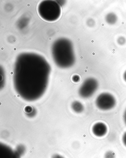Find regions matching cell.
<instances>
[{"label":"cell","mask_w":126,"mask_h":158,"mask_svg":"<svg viewBox=\"0 0 126 158\" xmlns=\"http://www.w3.org/2000/svg\"><path fill=\"white\" fill-rule=\"evenodd\" d=\"M123 77L124 80L126 82V71H125L124 73Z\"/></svg>","instance_id":"obj_12"},{"label":"cell","mask_w":126,"mask_h":158,"mask_svg":"<svg viewBox=\"0 0 126 158\" xmlns=\"http://www.w3.org/2000/svg\"><path fill=\"white\" fill-rule=\"evenodd\" d=\"M123 143L124 145L126 147V132L124 134L123 137Z\"/></svg>","instance_id":"obj_10"},{"label":"cell","mask_w":126,"mask_h":158,"mask_svg":"<svg viewBox=\"0 0 126 158\" xmlns=\"http://www.w3.org/2000/svg\"><path fill=\"white\" fill-rule=\"evenodd\" d=\"M116 101L114 97L108 93H103L99 95L96 100V104L101 110H109L115 106Z\"/></svg>","instance_id":"obj_2"},{"label":"cell","mask_w":126,"mask_h":158,"mask_svg":"<svg viewBox=\"0 0 126 158\" xmlns=\"http://www.w3.org/2000/svg\"><path fill=\"white\" fill-rule=\"evenodd\" d=\"M124 121H125V123L126 124V110L125 112V113L124 117Z\"/></svg>","instance_id":"obj_13"},{"label":"cell","mask_w":126,"mask_h":158,"mask_svg":"<svg viewBox=\"0 0 126 158\" xmlns=\"http://www.w3.org/2000/svg\"><path fill=\"white\" fill-rule=\"evenodd\" d=\"M99 83L95 79L88 78L84 81L78 91L79 94L83 98H88L94 94L98 89Z\"/></svg>","instance_id":"obj_1"},{"label":"cell","mask_w":126,"mask_h":158,"mask_svg":"<svg viewBox=\"0 0 126 158\" xmlns=\"http://www.w3.org/2000/svg\"><path fill=\"white\" fill-rule=\"evenodd\" d=\"M108 131L107 126L102 122L96 123L92 127V131L94 135L99 137L104 136Z\"/></svg>","instance_id":"obj_3"},{"label":"cell","mask_w":126,"mask_h":158,"mask_svg":"<svg viewBox=\"0 0 126 158\" xmlns=\"http://www.w3.org/2000/svg\"><path fill=\"white\" fill-rule=\"evenodd\" d=\"M117 43L120 45H123L125 44L126 42V39L125 37L123 36L120 37L117 39Z\"/></svg>","instance_id":"obj_8"},{"label":"cell","mask_w":126,"mask_h":158,"mask_svg":"<svg viewBox=\"0 0 126 158\" xmlns=\"http://www.w3.org/2000/svg\"><path fill=\"white\" fill-rule=\"evenodd\" d=\"M71 108L73 111L77 113H80L83 111L84 107L83 105L78 101H74L71 105Z\"/></svg>","instance_id":"obj_4"},{"label":"cell","mask_w":126,"mask_h":158,"mask_svg":"<svg viewBox=\"0 0 126 158\" xmlns=\"http://www.w3.org/2000/svg\"><path fill=\"white\" fill-rule=\"evenodd\" d=\"M104 158H116V156L113 152L109 151L105 153Z\"/></svg>","instance_id":"obj_6"},{"label":"cell","mask_w":126,"mask_h":158,"mask_svg":"<svg viewBox=\"0 0 126 158\" xmlns=\"http://www.w3.org/2000/svg\"><path fill=\"white\" fill-rule=\"evenodd\" d=\"M75 77L76 78H74L75 79L74 80L75 82H78V81H79V77L78 76H76V77Z\"/></svg>","instance_id":"obj_11"},{"label":"cell","mask_w":126,"mask_h":158,"mask_svg":"<svg viewBox=\"0 0 126 158\" xmlns=\"http://www.w3.org/2000/svg\"><path fill=\"white\" fill-rule=\"evenodd\" d=\"M88 23L89 24L88 25L90 27H93L95 25V22L93 19H90L88 21Z\"/></svg>","instance_id":"obj_9"},{"label":"cell","mask_w":126,"mask_h":158,"mask_svg":"<svg viewBox=\"0 0 126 158\" xmlns=\"http://www.w3.org/2000/svg\"><path fill=\"white\" fill-rule=\"evenodd\" d=\"M24 110L26 113L28 114H32V112L33 113L34 111V110L33 108L29 106H26L25 108H24Z\"/></svg>","instance_id":"obj_7"},{"label":"cell","mask_w":126,"mask_h":158,"mask_svg":"<svg viewBox=\"0 0 126 158\" xmlns=\"http://www.w3.org/2000/svg\"><path fill=\"white\" fill-rule=\"evenodd\" d=\"M105 21L110 25H114L117 21L118 17L114 13H110L107 15L105 18Z\"/></svg>","instance_id":"obj_5"}]
</instances>
